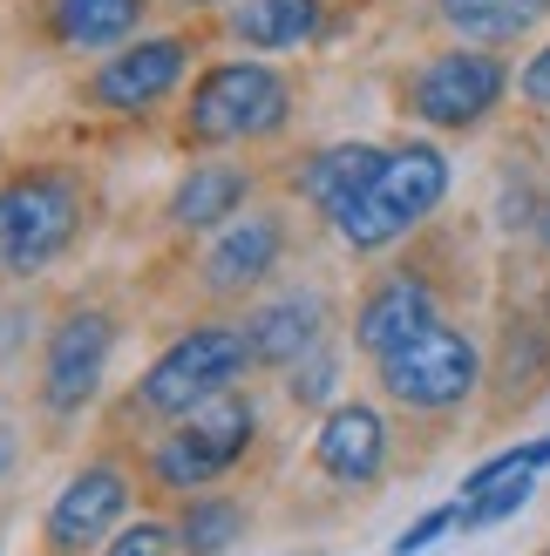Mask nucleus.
Returning a JSON list of instances; mask_svg holds the SVG:
<instances>
[{
  "label": "nucleus",
  "mask_w": 550,
  "mask_h": 556,
  "mask_svg": "<svg viewBox=\"0 0 550 556\" xmlns=\"http://www.w3.org/2000/svg\"><path fill=\"white\" fill-rule=\"evenodd\" d=\"M476 380H483V353H476V340H462L455 326H428L408 346L380 353V394L415 407V414L462 407L476 394Z\"/></svg>",
  "instance_id": "6"
},
{
  "label": "nucleus",
  "mask_w": 550,
  "mask_h": 556,
  "mask_svg": "<svg viewBox=\"0 0 550 556\" xmlns=\"http://www.w3.org/2000/svg\"><path fill=\"white\" fill-rule=\"evenodd\" d=\"M184 62H190V48L177 35H157V41H136L123 54H109V62L96 68L89 81V96L102 109H123V116H136V109H157L163 96L184 81Z\"/></svg>",
  "instance_id": "10"
},
{
  "label": "nucleus",
  "mask_w": 550,
  "mask_h": 556,
  "mask_svg": "<svg viewBox=\"0 0 550 556\" xmlns=\"http://www.w3.org/2000/svg\"><path fill=\"white\" fill-rule=\"evenodd\" d=\"M380 163H388V150H374V143H334V150H320L307 170H299V198H307L313 211H326V217H340L374 184Z\"/></svg>",
  "instance_id": "15"
},
{
  "label": "nucleus",
  "mask_w": 550,
  "mask_h": 556,
  "mask_svg": "<svg viewBox=\"0 0 550 556\" xmlns=\"http://www.w3.org/2000/svg\"><path fill=\"white\" fill-rule=\"evenodd\" d=\"M326 394H334V359H313L307 380H292V401L313 407V401H326Z\"/></svg>",
  "instance_id": "25"
},
{
  "label": "nucleus",
  "mask_w": 550,
  "mask_h": 556,
  "mask_svg": "<svg viewBox=\"0 0 550 556\" xmlns=\"http://www.w3.org/2000/svg\"><path fill=\"white\" fill-rule=\"evenodd\" d=\"M82 231V184L62 170H27L0 190V271L35 278Z\"/></svg>",
  "instance_id": "4"
},
{
  "label": "nucleus",
  "mask_w": 550,
  "mask_h": 556,
  "mask_svg": "<svg viewBox=\"0 0 550 556\" xmlns=\"http://www.w3.org/2000/svg\"><path fill=\"white\" fill-rule=\"evenodd\" d=\"M537 238H543V252H550V204H543V217H537Z\"/></svg>",
  "instance_id": "27"
},
{
  "label": "nucleus",
  "mask_w": 550,
  "mask_h": 556,
  "mask_svg": "<svg viewBox=\"0 0 550 556\" xmlns=\"http://www.w3.org/2000/svg\"><path fill=\"white\" fill-rule=\"evenodd\" d=\"M428 326H442V305H435V292L422 286V278H408V271L380 278V286L353 305V346L374 353V359L395 353V346H408Z\"/></svg>",
  "instance_id": "12"
},
{
  "label": "nucleus",
  "mask_w": 550,
  "mask_h": 556,
  "mask_svg": "<svg viewBox=\"0 0 550 556\" xmlns=\"http://www.w3.org/2000/svg\"><path fill=\"white\" fill-rule=\"evenodd\" d=\"M442 14L470 41H516L550 14V0H442Z\"/></svg>",
  "instance_id": "20"
},
{
  "label": "nucleus",
  "mask_w": 550,
  "mask_h": 556,
  "mask_svg": "<svg viewBox=\"0 0 550 556\" xmlns=\"http://www.w3.org/2000/svg\"><path fill=\"white\" fill-rule=\"evenodd\" d=\"M232 35L245 48H307L320 35V0H245Z\"/></svg>",
  "instance_id": "18"
},
{
  "label": "nucleus",
  "mask_w": 550,
  "mask_h": 556,
  "mask_svg": "<svg viewBox=\"0 0 550 556\" xmlns=\"http://www.w3.org/2000/svg\"><path fill=\"white\" fill-rule=\"evenodd\" d=\"M286 258V217L279 211H245L225 225V238L204 252V292L238 299L272 278V265Z\"/></svg>",
  "instance_id": "11"
},
{
  "label": "nucleus",
  "mask_w": 550,
  "mask_h": 556,
  "mask_svg": "<svg viewBox=\"0 0 550 556\" xmlns=\"http://www.w3.org/2000/svg\"><path fill=\"white\" fill-rule=\"evenodd\" d=\"M245 536V509L232 495H190L184 516H177V549L184 556H232V543Z\"/></svg>",
  "instance_id": "19"
},
{
  "label": "nucleus",
  "mask_w": 550,
  "mask_h": 556,
  "mask_svg": "<svg viewBox=\"0 0 550 556\" xmlns=\"http://www.w3.org/2000/svg\"><path fill=\"white\" fill-rule=\"evenodd\" d=\"M252 434H259V407L245 394H217L204 407H190L184 428H171L150 448V482L171 489V495H198L204 482H217L245 448H252Z\"/></svg>",
  "instance_id": "5"
},
{
  "label": "nucleus",
  "mask_w": 550,
  "mask_h": 556,
  "mask_svg": "<svg viewBox=\"0 0 550 556\" xmlns=\"http://www.w3.org/2000/svg\"><path fill=\"white\" fill-rule=\"evenodd\" d=\"M245 367H259V359H252V332H245V326H198V332H184V340L143 374L136 407H143L150 421H184L190 407L232 394V387L245 380Z\"/></svg>",
  "instance_id": "2"
},
{
  "label": "nucleus",
  "mask_w": 550,
  "mask_h": 556,
  "mask_svg": "<svg viewBox=\"0 0 550 556\" xmlns=\"http://www.w3.org/2000/svg\"><path fill=\"white\" fill-rule=\"evenodd\" d=\"M123 509H129V476L116 462L75 468L68 489L48 503V549L54 556H82V549L109 543V530L123 522Z\"/></svg>",
  "instance_id": "9"
},
{
  "label": "nucleus",
  "mask_w": 550,
  "mask_h": 556,
  "mask_svg": "<svg viewBox=\"0 0 550 556\" xmlns=\"http://www.w3.org/2000/svg\"><path fill=\"white\" fill-rule=\"evenodd\" d=\"M449 522H462V503H455V509H428V516H422V522H415L408 536H395V556H415V549H428L435 536L449 530Z\"/></svg>",
  "instance_id": "23"
},
{
  "label": "nucleus",
  "mask_w": 550,
  "mask_h": 556,
  "mask_svg": "<svg viewBox=\"0 0 550 556\" xmlns=\"http://www.w3.org/2000/svg\"><path fill=\"white\" fill-rule=\"evenodd\" d=\"M136 21H143V0H54L48 8L62 48H116L136 35Z\"/></svg>",
  "instance_id": "17"
},
{
  "label": "nucleus",
  "mask_w": 550,
  "mask_h": 556,
  "mask_svg": "<svg viewBox=\"0 0 550 556\" xmlns=\"http://www.w3.org/2000/svg\"><path fill=\"white\" fill-rule=\"evenodd\" d=\"M292 116V81L272 62H217L198 75L184 109L190 143H252V136L286 129Z\"/></svg>",
  "instance_id": "3"
},
{
  "label": "nucleus",
  "mask_w": 550,
  "mask_h": 556,
  "mask_svg": "<svg viewBox=\"0 0 550 556\" xmlns=\"http://www.w3.org/2000/svg\"><path fill=\"white\" fill-rule=\"evenodd\" d=\"M245 198H252V177H245L238 163H198L171 198V225L211 231V225H225L232 211H245Z\"/></svg>",
  "instance_id": "16"
},
{
  "label": "nucleus",
  "mask_w": 550,
  "mask_h": 556,
  "mask_svg": "<svg viewBox=\"0 0 550 556\" xmlns=\"http://www.w3.org/2000/svg\"><path fill=\"white\" fill-rule=\"evenodd\" d=\"M516 96H524L530 109H550V41L524 62V75H516Z\"/></svg>",
  "instance_id": "24"
},
{
  "label": "nucleus",
  "mask_w": 550,
  "mask_h": 556,
  "mask_svg": "<svg viewBox=\"0 0 550 556\" xmlns=\"http://www.w3.org/2000/svg\"><path fill=\"white\" fill-rule=\"evenodd\" d=\"M8 468H14V428L0 421V476H8Z\"/></svg>",
  "instance_id": "26"
},
{
  "label": "nucleus",
  "mask_w": 550,
  "mask_h": 556,
  "mask_svg": "<svg viewBox=\"0 0 550 556\" xmlns=\"http://www.w3.org/2000/svg\"><path fill=\"white\" fill-rule=\"evenodd\" d=\"M449 198V156L435 143H408V150H388V163L374 170V184L353 198L334 225L353 252H380L422 225V217Z\"/></svg>",
  "instance_id": "1"
},
{
  "label": "nucleus",
  "mask_w": 550,
  "mask_h": 556,
  "mask_svg": "<svg viewBox=\"0 0 550 556\" xmlns=\"http://www.w3.org/2000/svg\"><path fill=\"white\" fill-rule=\"evenodd\" d=\"M177 549V522H129L123 536H109L102 556H171Z\"/></svg>",
  "instance_id": "22"
},
{
  "label": "nucleus",
  "mask_w": 550,
  "mask_h": 556,
  "mask_svg": "<svg viewBox=\"0 0 550 556\" xmlns=\"http://www.w3.org/2000/svg\"><path fill=\"white\" fill-rule=\"evenodd\" d=\"M184 8H217V0H184Z\"/></svg>",
  "instance_id": "28"
},
{
  "label": "nucleus",
  "mask_w": 550,
  "mask_h": 556,
  "mask_svg": "<svg viewBox=\"0 0 550 556\" xmlns=\"http://www.w3.org/2000/svg\"><path fill=\"white\" fill-rule=\"evenodd\" d=\"M313 462H320V476H334L347 489L374 482L380 462H388V421H380L367 401H340L313 434Z\"/></svg>",
  "instance_id": "13"
},
{
  "label": "nucleus",
  "mask_w": 550,
  "mask_h": 556,
  "mask_svg": "<svg viewBox=\"0 0 550 556\" xmlns=\"http://www.w3.org/2000/svg\"><path fill=\"white\" fill-rule=\"evenodd\" d=\"M503 89H510L503 54L449 48V54H435V62L408 81V109H415L428 129H476L489 109L503 102Z\"/></svg>",
  "instance_id": "7"
},
{
  "label": "nucleus",
  "mask_w": 550,
  "mask_h": 556,
  "mask_svg": "<svg viewBox=\"0 0 550 556\" xmlns=\"http://www.w3.org/2000/svg\"><path fill=\"white\" fill-rule=\"evenodd\" d=\"M245 332H252L259 367H299V359L320 346V332H326V299L320 292H286V299L259 305V313L245 319Z\"/></svg>",
  "instance_id": "14"
},
{
  "label": "nucleus",
  "mask_w": 550,
  "mask_h": 556,
  "mask_svg": "<svg viewBox=\"0 0 550 556\" xmlns=\"http://www.w3.org/2000/svg\"><path fill=\"white\" fill-rule=\"evenodd\" d=\"M530 489H537V476H510V482L483 489V495H462V530H489V522L516 516V509L530 503Z\"/></svg>",
  "instance_id": "21"
},
{
  "label": "nucleus",
  "mask_w": 550,
  "mask_h": 556,
  "mask_svg": "<svg viewBox=\"0 0 550 556\" xmlns=\"http://www.w3.org/2000/svg\"><path fill=\"white\" fill-rule=\"evenodd\" d=\"M109 346H116V326H109L96 305L68 313L62 326L48 332V353H41V401H48L54 414H82V407L102 394Z\"/></svg>",
  "instance_id": "8"
}]
</instances>
